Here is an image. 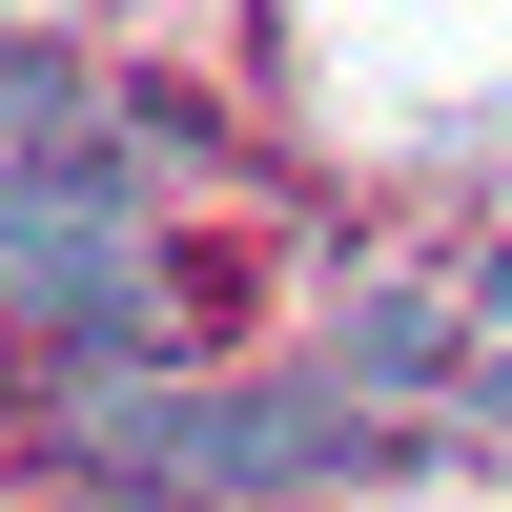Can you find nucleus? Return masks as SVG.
Here are the masks:
<instances>
[{"mask_svg": "<svg viewBox=\"0 0 512 512\" xmlns=\"http://www.w3.org/2000/svg\"><path fill=\"white\" fill-rule=\"evenodd\" d=\"M0 308H41L62 349H103V369H144V349H164L144 205H123L103 164H21V185H0Z\"/></svg>", "mask_w": 512, "mask_h": 512, "instance_id": "obj_1", "label": "nucleus"}, {"mask_svg": "<svg viewBox=\"0 0 512 512\" xmlns=\"http://www.w3.org/2000/svg\"><path fill=\"white\" fill-rule=\"evenodd\" d=\"M349 410L328 390H164V369H123L103 410H82V472H185V492H308L349 472Z\"/></svg>", "mask_w": 512, "mask_h": 512, "instance_id": "obj_2", "label": "nucleus"}, {"mask_svg": "<svg viewBox=\"0 0 512 512\" xmlns=\"http://www.w3.org/2000/svg\"><path fill=\"white\" fill-rule=\"evenodd\" d=\"M328 349H349V390H431V369H451V349H472V328H451V308H431V287H369V308H349V328H328Z\"/></svg>", "mask_w": 512, "mask_h": 512, "instance_id": "obj_3", "label": "nucleus"}, {"mask_svg": "<svg viewBox=\"0 0 512 512\" xmlns=\"http://www.w3.org/2000/svg\"><path fill=\"white\" fill-rule=\"evenodd\" d=\"M492 431H512V349H492Z\"/></svg>", "mask_w": 512, "mask_h": 512, "instance_id": "obj_4", "label": "nucleus"}, {"mask_svg": "<svg viewBox=\"0 0 512 512\" xmlns=\"http://www.w3.org/2000/svg\"><path fill=\"white\" fill-rule=\"evenodd\" d=\"M492 328H512V267H492Z\"/></svg>", "mask_w": 512, "mask_h": 512, "instance_id": "obj_5", "label": "nucleus"}, {"mask_svg": "<svg viewBox=\"0 0 512 512\" xmlns=\"http://www.w3.org/2000/svg\"><path fill=\"white\" fill-rule=\"evenodd\" d=\"M123 512H164V492H123Z\"/></svg>", "mask_w": 512, "mask_h": 512, "instance_id": "obj_6", "label": "nucleus"}]
</instances>
